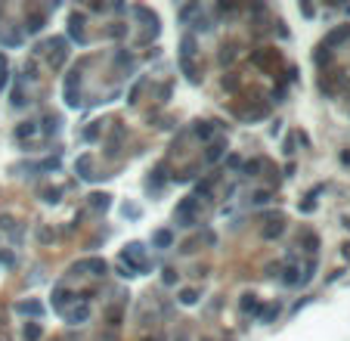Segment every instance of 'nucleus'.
Returning <instances> with one entry per match:
<instances>
[{"mask_svg": "<svg viewBox=\"0 0 350 341\" xmlns=\"http://www.w3.org/2000/svg\"><path fill=\"white\" fill-rule=\"evenodd\" d=\"M155 242H158V245H167V242H170V233H158Z\"/></svg>", "mask_w": 350, "mask_h": 341, "instance_id": "f257e3e1", "label": "nucleus"}]
</instances>
